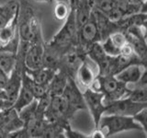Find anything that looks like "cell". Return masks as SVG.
Instances as JSON below:
<instances>
[{"mask_svg":"<svg viewBox=\"0 0 147 138\" xmlns=\"http://www.w3.org/2000/svg\"><path fill=\"white\" fill-rule=\"evenodd\" d=\"M18 32L20 40L29 43H43L40 22L34 8L26 0H20L18 13Z\"/></svg>","mask_w":147,"mask_h":138,"instance_id":"6da1fadb","label":"cell"},{"mask_svg":"<svg viewBox=\"0 0 147 138\" xmlns=\"http://www.w3.org/2000/svg\"><path fill=\"white\" fill-rule=\"evenodd\" d=\"M96 128L99 129L102 132L104 138L110 137L119 133L126 131L142 130V127L134 122L132 117L114 114L102 115V117L100 118L98 122V126Z\"/></svg>","mask_w":147,"mask_h":138,"instance_id":"7a4b0ae2","label":"cell"},{"mask_svg":"<svg viewBox=\"0 0 147 138\" xmlns=\"http://www.w3.org/2000/svg\"><path fill=\"white\" fill-rule=\"evenodd\" d=\"M89 89L101 92L105 97V103L110 100L118 99L126 97L129 87L124 83L119 81L112 75L96 76L95 80Z\"/></svg>","mask_w":147,"mask_h":138,"instance_id":"3957f363","label":"cell"},{"mask_svg":"<svg viewBox=\"0 0 147 138\" xmlns=\"http://www.w3.org/2000/svg\"><path fill=\"white\" fill-rule=\"evenodd\" d=\"M77 33L78 30L76 22L75 11H74V9H71L68 17L64 20L63 25L59 30V31H57V33H55V35L49 43L58 45L64 49H68L71 46L77 44Z\"/></svg>","mask_w":147,"mask_h":138,"instance_id":"277c9868","label":"cell"},{"mask_svg":"<svg viewBox=\"0 0 147 138\" xmlns=\"http://www.w3.org/2000/svg\"><path fill=\"white\" fill-rule=\"evenodd\" d=\"M86 51L79 44L69 47L62 56L58 70H62L67 76L75 78L76 72L80 64L86 59Z\"/></svg>","mask_w":147,"mask_h":138,"instance_id":"5b68a950","label":"cell"},{"mask_svg":"<svg viewBox=\"0 0 147 138\" xmlns=\"http://www.w3.org/2000/svg\"><path fill=\"white\" fill-rule=\"evenodd\" d=\"M104 114H114L132 117L142 109L147 108V103H138L131 100L127 97L110 100L106 102Z\"/></svg>","mask_w":147,"mask_h":138,"instance_id":"8992f818","label":"cell"},{"mask_svg":"<svg viewBox=\"0 0 147 138\" xmlns=\"http://www.w3.org/2000/svg\"><path fill=\"white\" fill-rule=\"evenodd\" d=\"M83 96H84L86 107L89 110L96 128L98 126L100 118L105 113V97L101 92L93 90L89 87H87L83 92Z\"/></svg>","mask_w":147,"mask_h":138,"instance_id":"52a82bcc","label":"cell"},{"mask_svg":"<svg viewBox=\"0 0 147 138\" xmlns=\"http://www.w3.org/2000/svg\"><path fill=\"white\" fill-rule=\"evenodd\" d=\"M78 43L81 47L86 50L89 46L96 43V41H101V36L98 30V24H96V18L93 15V11L90 18L83 25L80 29H78Z\"/></svg>","mask_w":147,"mask_h":138,"instance_id":"ba28073f","label":"cell"},{"mask_svg":"<svg viewBox=\"0 0 147 138\" xmlns=\"http://www.w3.org/2000/svg\"><path fill=\"white\" fill-rule=\"evenodd\" d=\"M86 56L98 67L96 76L109 75V56L105 53L100 41L92 43L86 50Z\"/></svg>","mask_w":147,"mask_h":138,"instance_id":"9c48e42d","label":"cell"},{"mask_svg":"<svg viewBox=\"0 0 147 138\" xmlns=\"http://www.w3.org/2000/svg\"><path fill=\"white\" fill-rule=\"evenodd\" d=\"M61 96L76 112L86 109L83 92H81L75 78L71 76L68 77L66 86L64 87V90Z\"/></svg>","mask_w":147,"mask_h":138,"instance_id":"30bf717a","label":"cell"},{"mask_svg":"<svg viewBox=\"0 0 147 138\" xmlns=\"http://www.w3.org/2000/svg\"><path fill=\"white\" fill-rule=\"evenodd\" d=\"M67 49L60 47L50 43H44L43 44V55H42V66L57 71L60 67L62 56Z\"/></svg>","mask_w":147,"mask_h":138,"instance_id":"8fae6325","label":"cell"},{"mask_svg":"<svg viewBox=\"0 0 147 138\" xmlns=\"http://www.w3.org/2000/svg\"><path fill=\"white\" fill-rule=\"evenodd\" d=\"M146 72V64H131L117 73L114 76L119 81L124 83L129 87L130 85H136Z\"/></svg>","mask_w":147,"mask_h":138,"instance_id":"7c38bea8","label":"cell"},{"mask_svg":"<svg viewBox=\"0 0 147 138\" xmlns=\"http://www.w3.org/2000/svg\"><path fill=\"white\" fill-rule=\"evenodd\" d=\"M43 43H30L25 53V66L30 69H35L42 66Z\"/></svg>","mask_w":147,"mask_h":138,"instance_id":"4fadbf2b","label":"cell"},{"mask_svg":"<svg viewBox=\"0 0 147 138\" xmlns=\"http://www.w3.org/2000/svg\"><path fill=\"white\" fill-rule=\"evenodd\" d=\"M93 15L96 18V24H98V30L100 32L101 41L106 39L111 33H113V32L121 30L117 22H113L111 20H109L107 18V16H105L101 12H98L93 9Z\"/></svg>","mask_w":147,"mask_h":138,"instance_id":"5bb4252c","label":"cell"},{"mask_svg":"<svg viewBox=\"0 0 147 138\" xmlns=\"http://www.w3.org/2000/svg\"><path fill=\"white\" fill-rule=\"evenodd\" d=\"M95 78L96 75L94 74V71L92 69L90 64L88 63V58L86 57V59L77 68L75 79L77 84H80L81 86L87 89V87L91 86V84L95 80Z\"/></svg>","mask_w":147,"mask_h":138,"instance_id":"9a60e30c","label":"cell"},{"mask_svg":"<svg viewBox=\"0 0 147 138\" xmlns=\"http://www.w3.org/2000/svg\"><path fill=\"white\" fill-rule=\"evenodd\" d=\"M20 2L9 0L4 5H0V29L9 24L18 16Z\"/></svg>","mask_w":147,"mask_h":138,"instance_id":"2e32d148","label":"cell"},{"mask_svg":"<svg viewBox=\"0 0 147 138\" xmlns=\"http://www.w3.org/2000/svg\"><path fill=\"white\" fill-rule=\"evenodd\" d=\"M74 11H75L76 22L78 30L87 21L93 11L91 0H78Z\"/></svg>","mask_w":147,"mask_h":138,"instance_id":"e0dca14e","label":"cell"},{"mask_svg":"<svg viewBox=\"0 0 147 138\" xmlns=\"http://www.w3.org/2000/svg\"><path fill=\"white\" fill-rule=\"evenodd\" d=\"M25 72L27 75L29 76L32 80H34L36 83L48 87L50 81L52 80V78L56 71L53 70V69H50V68L43 67V66L35 68V69H30L25 66Z\"/></svg>","mask_w":147,"mask_h":138,"instance_id":"ac0fdd59","label":"cell"},{"mask_svg":"<svg viewBox=\"0 0 147 138\" xmlns=\"http://www.w3.org/2000/svg\"><path fill=\"white\" fill-rule=\"evenodd\" d=\"M68 77L69 76H67L62 70H57L55 72L54 76H53L52 80L50 81L47 87V91L49 92V94L52 97L61 96L64 90V87L66 86Z\"/></svg>","mask_w":147,"mask_h":138,"instance_id":"d6986e66","label":"cell"},{"mask_svg":"<svg viewBox=\"0 0 147 138\" xmlns=\"http://www.w3.org/2000/svg\"><path fill=\"white\" fill-rule=\"evenodd\" d=\"M124 33H125V32H124ZM125 35H126L127 41L131 44L136 56L139 58L142 63L146 64V60H147L146 39L138 38V37L132 36V35L127 34V33H125Z\"/></svg>","mask_w":147,"mask_h":138,"instance_id":"ffe728a7","label":"cell"},{"mask_svg":"<svg viewBox=\"0 0 147 138\" xmlns=\"http://www.w3.org/2000/svg\"><path fill=\"white\" fill-rule=\"evenodd\" d=\"M21 85L27 87V89L32 93V95L34 96V98L36 99H38L41 96H43L46 92H47V87H48L47 86L38 84V83H36L34 80H32L31 78L27 75L25 71L22 75Z\"/></svg>","mask_w":147,"mask_h":138,"instance_id":"44dd1931","label":"cell"},{"mask_svg":"<svg viewBox=\"0 0 147 138\" xmlns=\"http://www.w3.org/2000/svg\"><path fill=\"white\" fill-rule=\"evenodd\" d=\"M34 99H36L34 98V96L32 95L31 92L28 89L27 87L21 85L20 89L17 95V98L15 99V100H14V102L12 104V108L15 109L17 112H20L22 108H24L25 106L31 103Z\"/></svg>","mask_w":147,"mask_h":138,"instance_id":"7402d4cb","label":"cell"},{"mask_svg":"<svg viewBox=\"0 0 147 138\" xmlns=\"http://www.w3.org/2000/svg\"><path fill=\"white\" fill-rule=\"evenodd\" d=\"M16 54L9 52H0V71L7 76L15 68L17 61Z\"/></svg>","mask_w":147,"mask_h":138,"instance_id":"603a6c76","label":"cell"},{"mask_svg":"<svg viewBox=\"0 0 147 138\" xmlns=\"http://www.w3.org/2000/svg\"><path fill=\"white\" fill-rule=\"evenodd\" d=\"M126 97L134 102L147 103V87L135 85L133 89L129 87V91Z\"/></svg>","mask_w":147,"mask_h":138,"instance_id":"cb8c5ba5","label":"cell"},{"mask_svg":"<svg viewBox=\"0 0 147 138\" xmlns=\"http://www.w3.org/2000/svg\"><path fill=\"white\" fill-rule=\"evenodd\" d=\"M91 3L94 10L101 12L104 15L109 14L119 4L117 0H91Z\"/></svg>","mask_w":147,"mask_h":138,"instance_id":"d4e9b609","label":"cell"},{"mask_svg":"<svg viewBox=\"0 0 147 138\" xmlns=\"http://www.w3.org/2000/svg\"><path fill=\"white\" fill-rule=\"evenodd\" d=\"M36 110H37V99H34L31 103L25 106L20 112H18V117L23 122L24 125L36 117Z\"/></svg>","mask_w":147,"mask_h":138,"instance_id":"484cf974","label":"cell"},{"mask_svg":"<svg viewBox=\"0 0 147 138\" xmlns=\"http://www.w3.org/2000/svg\"><path fill=\"white\" fill-rule=\"evenodd\" d=\"M101 45H102V48L104 50L105 53L110 57H114V56H118L119 54V48L118 46L115 45L112 41L110 40L109 37H107L106 39L100 41Z\"/></svg>","mask_w":147,"mask_h":138,"instance_id":"4316f807","label":"cell"},{"mask_svg":"<svg viewBox=\"0 0 147 138\" xmlns=\"http://www.w3.org/2000/svg\"><path fill=\"white\" fill-rule=\"evenodd\" d=\"M71 11L70 5L66 3H56L54 7V16L58 20H64Z\"/></svg>","mask_w":147,"mask_h":138,"instance_id":"83f0119b","label":"cell"},{"mask_svg":"<svg viewBox=\"0 0 147 138\" xmlns=\"http://www.w3.org/2000/svg\"><path fill=\"white\" fill-rule=\"evenodd\" d=\"M133 120L136 123H138L139 125L142 127V130L144 131V133H147V128H146V124H147V108L142 109L140 110L139 112H137L135 115L132 116Z\"/></svg>","mask_w":147,"mask_h":138,"instance_id":"f1b7e54d","label":"cell"},{"mask_svg":"<svg viewBox=\"0 0 147 138\" xmlns=\"http://www.w3.org/2000/svg\"><path fill=\"white\" fill-rule=\"evenodd\" d=\"M64 136L67 137V138H86V137H88L87 135H85L84 133H82L80 132L73 130V129L71 128V125L64 130Z\"/></svg>","mask_w":147,"mask_h":138,"instance_id":"f546056e","label":"cell"},{"mask_svg":"<svg viewBox=\"0 0 147 138\" xmlns=\"http://www.w3.org/2000/svg\"><path fill=\"white\" fill-rule=\"evenodd\" d=\"M10 107H12V103L11 102H9V101H7L6 99H0V112H2V110L8 109Z\"/></svg>","mask_w":147,"mask_h":138,"instance_id":"4dcf8cb0","label":"cell"},{"mask_svg":"<svg viewBox=\"0 0 147 138\" xmlns=\"http://www.w3.org/2000/svg\"><path fill=\"white\" fill-rule=\"evenodd\" d=\"M88 137H92V138H104V135L102 132H101L99 129L95 128V131L91 133V135H89Z\"/></svg>","mask_w":147,"mask_h":138,"instance_id":"1f68e13d","label":"cell"},{"mask_svg":"<svg viewBox=\"0 0 147 138\" xmlns=\"http://www.w3.org/2000/svg\"><path fill=\"white\" fill-rule=\"evenodd\" d=\"M130 1L134 4H142V3H145L147 0H130Z\"/></svg>","mask_w":147,"mask_h":138,"instance_id":"d6a6232c","label":"cell"},{"mask_svg":"<svg viewBox=\"0 0 147 138\" xmlns=\"http://www.w3.org/2000/svg\"><path fill=\"white\" fill-rule=\"evenodd\" d=\"M36 2H40V3H50L52 0H34Z\"/></svg>","mask_w":147,"mask_h":138,"instance_id":"836d02e7","label":"cell"},{"mask_svg":"<svg viewBox=\"0 0 147 138\" xmlns=\"http://www.w3.org/2000/svg\"><path fill=\"white\" fill-rule=\"evenodd\" d=\"M117 1H118L119 3H121V4H124V3L129 2V1H130V0H117Z\"/></svg>","mask_w":147,"mask_h":138,"instance_id":"e575fe53","label":"cell"}]
</instances>
